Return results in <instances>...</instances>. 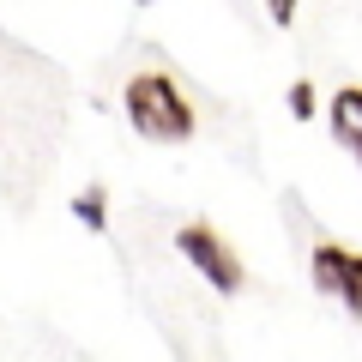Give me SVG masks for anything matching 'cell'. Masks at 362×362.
<instances>
[{
  "label": "cell",
  "mask_w": 362,
  "mask_h": 362,
  "mask_svg": "<svg viewBox=\"0 0 362 362\" xmlns=\"http://www.w3.org/2000/svg\"><path fill=\"white\" fill-rule=\"evenodd\" d=\"M121 109H127L133 133H145V139H163V145L194 139V103L181 97V85H175L169 73H139V78H127Z\"/></svg>",
  "instance_id": "cell-1"
},
{
  "label": "cell",
  "mask_w": 362,
  "mask_h": 362,
  "mask_svg": "<svg viewBox=\"0 0 362 362\" xmlns=\"http://www.w3.org/2000/svg\"><path fill=\"white\" fill-rule=\"evenodd\" d=\"M175 247H181L187 266L206 272V284H218V296H235V290L247 284V266L235 259V247L223 242L211 223H181V230H175Z\"/></svg>",
  "instance_id": "cell-2"
},
{
  "label": "cell",
  "mask_w": 362,
  "mask_h": 362,
  "mask_svg": "<svg viewBox=\"0 0 362 362\" xmlns=\"http://www.w3.org/2000/svg\"><path fill=\"white\" fill-rule=\"evenodd\" d=\"M308 272H314V290L338 296V308H344L350 320H362V247L314 242L308 247Z\"/></svg>",
  "instance_id": "cell-3"
},
{
  "label": "cell",
  "mask_w": 362,
  "mask_h": 362,
  "mask_svg": "<svg viewBox=\"0 0 362 362\" xmlns=\"http://www.w3.org/2000/svg\"><path fill=\"white\" fill-rule=\"evenodd\" d=\"M326 115H332L338 145H344V151L362 163V85H344V90L332 97V109H326Z\"/></svg>",
  "instance_id": "cell-4"
},
{
  "label": "cell",
  "mask_w": 362,
  "mask_h": 362,
  "mask_svg": "<svg viewBox=\"0 0 362 362\" xmlns=\"http://www.w3.org/2000/svg\"><path fill=\"white\" fill-rule=\"evenodd\" d=\"M73 218H78V223H85V230H90V235H103V230H109V194H103V187H97V181H90L85 194H78V199H73Z\"/></svg>",
  "instance_id": "cell-5"
},
{
  "label": "cell",
  "mask_w": 362,
  "mask_h": 362,
  "mask_svg": "<svg viewBox=\"0 0 362 362\" xmlns=\"http://www.w3.org/2000/svg\"><path fill=\"white\" fill-rule=\"evenodd\" d=\"M290 115H296V121H314V85H308V78L290 85Z\"/></svg>",
  "instance_id": "cell-6"
},
{
  "label": "cell",
  "mask_w": 362,
  "mask_h": 362,
  "mask_svg": "<svg viewBox=\"0 0 362 362\" xmlns=\"http://www.w3.org/2000/svg\"><path fill=\"white\" fill-rule=\"evenodd\" d=\"M296 6H302V0H266L272 25H296Z\"/></svg>",
  "instance_id": "cell-7"
},
{
  "label": "cell",
  "mask_w": 362,
  "mask_h": 362,
  "mask_svg": "<svg viewBox=\"0 0 362 362\" xmlns=\"http://www.w3.org/2000/svg\"><path fill=\"white\" fill-rule=\"evenodd\" d=\"M139 6H151V0H139Z\"/></svg>",
  "instance_id": "cell-8"
}]
</instances>
